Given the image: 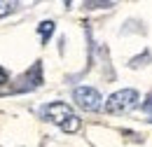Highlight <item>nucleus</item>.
Returning a JSON list of instances; mask_svg holds the SVG:
<instances>
[{
    "label": "nucleus",
    "instance_id": "4",
    "mask_svg": "<svg viewBox=\"0 0 152 147\" xmlns=\"http://www.w3.org/2000/svg\"><path fill=\"white\" fill-rule=\"evenodd\" d=\"M38 33H40V37H42V42H47L49 35L54 33V21H42L38 26Z\"/></svg>",
    "mask_w": 152,
    "mask_h": 147
},
{
    "label": "nucleus",
    "instance_id": "7",
    "mask_svg": "<svg viewBox=\"0 0 152 147\" xmlns=\"http://www.w3.org/2000/svg\"><path fill=\"white\" fill-rule=\"evenodd\" d=\"M143 108H145V112L150 114V122H152V96H150V98H148V103H145Z\"/></svg>",
    "mask_w": 152,
    "mask_h": 147
},
{
    "label": "nucleus",
    "instance_id": "8",
    "mask_svg": "<svg viewBox=\"0 0 152 147\" xmlns=\"http://www.w3.org/2000/svg\"><path fill=\"white\" fill-rule=\"evenodd\" d=\"M5 82H7V73L0 68V84H5Z\"/></svg>",
    "mask_w": 152,
    "mask_h": 147
},
{
    "label": "nucleus",
    "instance_id": "2",
    "mask_svg": "<svg viewBox=\"0 0 152 147\" xmlns=\"http://www.w3.org/2000/svg\"><path fill=\"white\" fill-rule=\"evenodd\" d=\"M138 105V91L136 89H122V91H115L108 100H105V112L110 114H122V112H129Z\"/></svg>",
    "mask_w": 152,
    "mask_h": 147
},
{
    "label": "nucleus",
    "instance_id": "6",
    "mask_svg": "<svg viewBox=\"0 0 152 147\" xmlns=\"http://www.w3.org/2000/svg\"><path fill=\"white\" fill-rule=\"evenodd\" d=\"M113 2H84V7H89V9H94V7H110Z\"/></svg>",
    "mask_w": 152,
    "mask_h": 147
},
{
    "label": "nucleus",
    "instance_id": "1",
    "mask_svg": "<svg viewBox=\"0 0 152 147\" xmlns=\"http://www.w3.org/2000/svg\"><path fill=\"white\" fill-rule=\"evenodd\" d=\"M45 114H47V119H49L52 124L61 126L66 133H75V131L80 129L77 114L70 110V105H66V103H49V105L45 108Z\"/></svg>",
    "mask_w": 152,
    "mask_h": 147
},
{
    "label": "nucleus",
    "instance_id": "3",
    "mask_svg": "<svg viewBox=\"0 0 152 147\" xmlns=\"http://www.w3.org/2000/svg\"><path fill=\"white\" fill-rule=\"evenodd\" d=\"M73 98L77 100V105L87 112H94L101 108V93L91 89V87H77L73 91Z\"/></svg>",
    "mask_w": 152,
    "mask_h": 147
},
{
    "label": "nucleus",
    "instance_id": "5",
    "mask_svg": "<svg viewBox=\"0 0 152 147\" xmlns=\"http://www.w3.org/2000/svg\"><path fill=\"white\" fill-rule=\"evenodd\" d=\"M10 9H12V5H10V2H5V0H0V17H5Z\"/></svg>",
    "mask_w": 152,
    "mask_h": 147
}]
</instances>
